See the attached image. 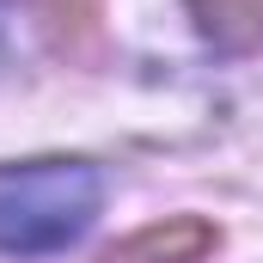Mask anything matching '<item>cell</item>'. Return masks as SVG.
Wrapping results in <instances>:
<instances>
[{
    "mask_svg": "<svg viewBox=\"0 0 263 263\" xmlns=\"http://www.w3.org/2000/svg\"><path fill=\"white\" fill-rule=\"evenodd\" d=\"M190 18L196 31L227 49V55H245V49H263V0H190Z\"/></svg>",
    "mask_w": 263,
    "mask_h": 263,
    "instance_id": "3",
    "label": "cell"
},
{
    "mask_svg": "<svg viewBox=\"0 0 263 263\" xmlns=\"http://www.w3.org/2000/svg\"><path fill=\"white\" fill-rule=\"evenodd\" d=\"M214 251V227L196 220V214H172L159 227H141L123 245H110L104 263H202Z\"/></svg>",
    "mask_w": 263,
    "mask_h": 263,
    "instance_id": "2",
    "label": "cell"
},
{
    "mask_svg": "<svg viewBox=\"0 0 263 263\" xmlns=\"http://www.w3.org/2000/svg\"><path fill=\"white\" fill-rule=\"evenodd\" d=\"M0 18H6V0H0Z\"/></svg>",
    "mask_w": 263,
    "mask_h": 263,
    "instance_id": "4",
    "label": "cell"
},
{
    "mask_svg": "<svg viewBox=\"0 0 263 263\" xmlns=\"http://www.w3.org/2000/svg\"><path fill=\"white\" fill-rule=\"evenodd\" d=\"M98 202H104V184L80 159H43V165L0 172V251L12 257L62 251L98 220Z\"/></svg>",
    "mask_w": 263,
    "mask_h": 263,
    "instance_id": "1",
    "label": "cell"
}]
</instances>
